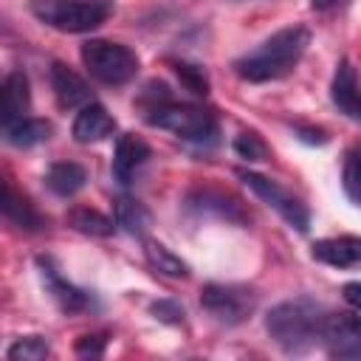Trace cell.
<instances>
[{"instance_id": "obj_4", "label": "cell", "mask_w": 361, "mask_h": 361, "mask_svg": "<svg viewBox=\"0 0 361 361\" xmlns=\"http://www.w3.org/2000/svg\"><path fill=\"white\" fill-rule=\"evenodd\" d=\"M147 124L172 133L175 138L195 144V147H212L217 141V118L206 107L197 104H175L169 99L152 104L147 110Z\"/></svg>"}, {"instance_id": "obj_3", "label": "cell", "mask_w": 361, "mask_h": 361, "mask_svg": "<svg viewBox=\"0 0 361 361\" xmlns=\"http://www.w3.org/2000/svg\"><path fill=\"white\" fill-rule=\"evenodd\" d=\"M31 14L62 34H87L104 25L116 6L113 0H31Z\"/></svg>"}, {"instance_id": "obj_5", "label": "cell", "mask_w": 361, "mask_h": 361, "mask_svg": "<svg viewBox=\"0 0 361 361\" xmlns=\"http://www.w3.org/2000/svg\"><path fill=\"white\" fill-rule=\"evenodd\" d=\"M82 62L93 79L102 85H127L138 73V56L113 39H87L82 45Z\"/></svg>"}, {"instance_id": "obj_7", "label": "cell", "mask_w": 361, "mask_h": 361, "mask_svg": "<svg viewBox=\"0 0 361 361\" xmlns=\"http://www.w3.org/2000/svg\"><path fill=\"white\" fill-rule=\"evenodd\" d=\"M200 305L217 324L234 327L254 313L257 296L240 285H206L200 293Z\"/></svg>"}, {"instance_id": "obj_18", "label": "cell", "mask_w": 361, "mask_h": 361, "mask_svg": "<svg viewBox=\"0 0 361 361\" xmlns=\"http://www.w3.org/2000/svg\"><path fill=\"white\" fill-rule=\"evenodd\" d=\"M144 257H147L149 268H152L155 274H161V276H172V279H186V276H189V265H186L178 254H172L164 243L147 240V243H144Z\"/></svg>"}, {"instance_id": "obj_8", "label": "cell", "mask_w": 361, "mask_h": 361, "mask_svg": "<svg viewBox=\"0 0 361 361\" xmlns=\"http://www.w3.org/2000/svg\"><path fill=\"white\" fill-rule=\"evenodd\" d=\"M319 344H324L333 358L361 361V319L355 313H324Z\"/></svg>"}, {"instance_id": "obj_27", "label": "cell", "mask_w": 361, "mask_h": 361, "mask_svg": "<svg viewBox=\"0 0 361 361\" xmlns=\"http://www.w3.org/2000/svg\"><path fill=\"white\" fill-rule=\"evenodd\" d=\"M149 313H152L155 319L166 322V324H180V322H183V307H180L178 302H172V299H161V302H155V305L149 307Z\"/></svg>"}, {"instance_id": "obj_23", "label": "cell", "mask_w": 361, "mask_h": 361, "mask_svg": "<svg viewBox=\"0 0 361 361\" xmlns=\"http://www.w3.org/2000/svg\"><path fill=\"white\" fill-rule=\"evenodd\" d=\"M192 206H195L197 212H217V214L226 217V220H243L240 206H237L231 197L217 195V192H200L197 200L192 197Z\"/></svg>"}, {"instance_id": "obj_6", "label": "cell", "mask_w": 361, "mask_h": 361, "mask_svg": "<svg viewBox=\"0 0 361 361\" xmlns=\"http://www.w3.org/2000/svg\"><path fill=\"white\" fill-rule=\"evenodd\" d=\"M237 178H240L265 206H271L290 228H296V231H307V228H310V212H307V206H305L293 192H288V189L279 186L276 180H271V178H265V175H259V172H251V169H237Z\"/></svg>"}, {"instance_id": "obj_26", "label": "cell", "mask_w": 361, "mask_h": 361, "mask_svg": "<svg viewBox=\"0 0 361 361\" xmlns=\"http://www.w3.org/2000/svg\"><path fill=\"white\" fill-rule=\"evenodd\" d=\"M175 71H178V76L183 79V85H186L195 96H206V90H209V79H206V73H203L197 65L178 62V65H175Z\"/></svg>"}, {"instance_id": "obj_30", "label": "cell", "mask_w": 361, "mask_h": 361, "mask_svg": "<svg viewBox=\"0 0 361 361\" xmlns=\"http://www.w3.org/2000/svg\"><path fill=\"white\" fill-rule=\"evenodd\" d=\"M347 0H310V8L313 11H333L338 6H344Z\"/></svg>"}, {"instance_id": "obj_16", "label": "cell", "mask_w": 361, "mask_h": 361, "mask_svg": "<svg viewBox=\"0 0 361 361\" xmlns=\"http://www.w3.org/2000/svg\"><path fill=\"white\" fill-rule=\"evenodd\" d=\"M3 217L8 226L23 228V231H39L45 226L42 214L34 209V203L28 197H23L11 180H3Z\"/></svg>"}, {"instance_id": "obj_1", "label": "cell", "mask_w": 361, "mask_h": 361, "mask_svg": "<svg viewBox=\"0 0 361 361\" xmlns=\"http://www.w3.org/2000/svg\"><path fill=\"white\" fill-rule=\"evenodd\" d=\"M310 45V31L305 25H288L262 39L254 51L234 62V73L245 82H274L288 76Z\"/></svg>"}, {"instance_id": "obj_11", "label": "cell", "mask_w": 361, "mask_h": 361, "mask_svg": "<svg viewBox=\"0 0 361 361\" xmlns=\"http://www.w3.org/2000/svg\"><path fill=\"white\" fill-rule=\"evenodd\" d=\"M31 107V87H28V76L23 71H11L3 79L0 87V121L3 127H11L17 121L25 118Z\"/></svg>"}, {"instance_id": "obj_14", "label": "cell", "mask_w": 361, "mask_h": 361, "mask_svg": "<svg viewBox=\"0 0 361 361\" xmlns=\"http://www.w3.org/2000/svg\"><path fill=\"white\" fill-rule=\"evenodd\" d=\"M51 87H54L56 104L62 110H73L79 104H90V87H87V82L76 71H71L68 65H62V62H54L51 65Z\"/></svg>"}, {"instance_id": "obj_20", "label": "cell", "mask_w": 361, "mask_h": 361, "mask_svg": "<svg viewBox=\"0 0 361 361\" xmlns=\"http://www.w3.org/2000/svg\"><path fill=\"white\" fill-rule=\"evenodd\" d=\"M3 135L11 147H34V144H42V141L51 138V124L42 121V118L25 116L23 121H17L11 127H3Z\"/></svg>"}, {"instance_id": "obj_2", "label": "cell", "mask_w": 361, "mask_h": 361, "mask_svg": "<svg viewBox=\"0 0 361 361\" xmlns=\"http://www.w3.org/2000/svg\"><path fill=\"white\" fill-rule=\"evenodd\" d=\"M324 307L313 299H288L268 310L265 330L274 338V344L288 355H302L313 344H319Z\"/></svg>"}, {"instance_id": "obj_17", "label": "cell", "mask_w": 361, "mask_h": 361, "mask_svg": "<svg viewBox=\"0 0 361 361\" xmlns=\"http://www.w3.org/2000/svg\"><path fill=\"white\" fill-rule=\"evenodd\" d=\"M85 180H87L85 166H79V164H73V161H56V164H51V169L45 172L48 189H51L54 195H59V197L76 195V192L85 186Z\"/></svg>"}, {"instance_id": "obj_19", "label": "cell", "mask_w": 361, "mask_h": 361, "mask_svg": "<svg viewBox=\"0 0 361 361\" xmlns=\"http://www.w3.org/2000/svg\"><path fill=\"white\" fill-rule=\"evenodd\" d=\"M113 220L127 234H144L149 228V212L144 209V203H138L135 197H127V195L116 197V203H113Z\"/></svg>"}, {"instance_id": "obj_25", "label": "cell", "mask_w": 361, "mask_h": 361, "mask_svg": "<svg viewBox=\"0 0 361 361\" xmlns=\"http://www.w3.org/2000/svg\"><path fill=\"white\" fill-rule=\"evenodd\" d=\"M234 152L240 155V158H245V161H265L268 158V147H265V141L257 135V133H240L237 138H234Z\"/></svg>"}, {"instance_id": "obj_9", "label": "cell", "mask_w": 361, "mask_h": 361, "mask_svg": "<svg viewBox=\"0 0 361 361\" xmlns=\"http://www.w3.org/2000/svg\"><path fill=\"white\" fill-rule=\"evenodd\" d=\"M37 265H39V276H42V285H45L48 296L56 302V307L62 313H82V310H90L93 307L90 293L82 290V288H76L73 282H68L48 257H39Z\"/></svg>"}, {"instance_id": "obj_12", "label": "cell", "mask_w": 361, "mask_h": 361, "mask_svg": "<svg viewBox=\"0 0 361 361\" xmlns=\"http://www.w3.org/2000/svg\"><path fill=\"white\" fill-rule=\"evenodd\" d=\"M330 99L338 107V113H344L353 121H361V87L350 59H341L336 65V73L330 82Z\"/></svg>"}, {"instance_id": "obj_29", "label": "cell", "mask_w": 361, "mask_h": 361, "mask_svg": "<svg viewBox=\"0 0 361 361\" xmlns=\"http://www.w3.org/2000/svg\"><path fill=\"white\" fill-rule=\"evenodd\" d=\"M341 293H344L347 305L355 307V310L361 313V282H347V285L341 288Z\"/></svg>"}, {"instance_id": "obj_15", "label": "cell", "mask_w": 361, "mask_h": 361, "mask_svg": "<svg viewBox=\"0 0 361 361\" xmlns=\"http://www.w3.org/2000/svg\"><path fill=\"white\" fill-rule=\"evenodd\" d=\"M113 130H116V118H113L99 102H90V104H85V107L76 113L71 133H73V138H76L79 144H96V141L113 135Z\"/></svg>"}, {"instance_id": "obj_13", "label": "cell", "mask_w": 361, "mask_h": 361, "mask_svg": "<svg viewBox=\"0 0 361 361\" xmlns=\"http://www.w3.org/2000/svg\"><path fill=\"white\" fill-rule=\"evenodd\" d=\"M310 254L316 262H324L330 268H355L361 265V237L341 234V237L316 240Z\"/></svg>"}, {"instance_id": "obj_24", "label": "cell", "mask_w": 361, "mask_h": 361, "mask_svg": "<svg viewBox=\"0 0 361 361\" xmlns=\"http://www.w3.org/2000/svg\"><path fill=\"white\" fill-rule=\"evenodd\" d=\"M48 353H51V347H48V341H45L42 336H23V338H17V341L6 350L8 358H23V361H39V358H45Z\"/></svg>"}, {"instance_id": "obj_21", "label": "cell", "mask_w": 361, "mask_h": 361, "mask_svg": "<svg viewBox=\"0 0 361 361\" xmlns=\"http://www.w3.org/2000/svg\"><path fill=\"white\" fill-rule=\"evenodd\" d=\"M68 223L76 228V231H82V234H90V237H110L113 231H116V220H110L107 214H102V212H96V209H73L71 214H68Z\"/></svg>"}, {"instance_id": "obj_22", "label": "cell", "mask_w": 361, "mask_h": 361, "mask_svg": "<svg viewBox=\"0 0 361 361\" xmlns=\"http://www.w3.org/2000/svg\"><path fill=\"white\" fill-rule=\"evenodd\" d=\"M341 186L347 192V197L361 206V144L347 149L344 155V169H341Z\"/></svg>"}, {"instance_id": "obj_10", "label": "cell", "mask_w": 361, "mask_h": 361, "mask_svg": "<svg viewBox=\"0 0 361 361\" xmlns=\"http://www.w3.org/2000/svg\"><path fill=\"white\" fill-rule=\"evenodd\" d=\"M149 147L138 138V135H121L118 141H116V152H113V166H110V172H113V180L118 183V186H130L133 183V178L138 175V169L149 161Z\"/></svg>"}, {"instance_id": "obj_28", "label": "cell", "mask_w": 361, "mask_h": 361, "mask_svg": "<svg viewBox=\"0 0 361 361\" xmlns=\"http://www.w3.org/2000/svg\"><path fill=\"white\" fill-rule=\"evenodd\" d=\"M76 353L79 355H102L104 353V336H82L76 341Z\"/></svg>"}]
</instances>
